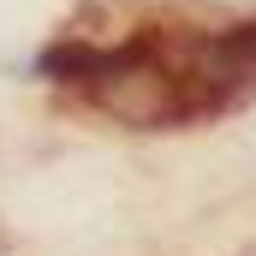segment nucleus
I'll use <instances>...</instances> for the list:
<instances>
[{
  "label": "nucleus",
  "mask_w": 256,
  "mask_h": 256,
  "mask_svg": "<svg viewBox=\"0 0 256 256\" xmlns=\"http://www.w3.org/2000/svg\"><path fill=\"white\" fill-rule=\"evenodd\" d=\"M250 256H256V250H250Z\"/></svg>",
  "instance_id": "f03ea898"
},
{
  "label": "nucleus",
  "mask_w": 256,
  "mask_h": 256,
  "mask_svg": "<svg viewBox=\"0 0 256 256\" xmlns=\"http://www.w3.org/2000/svg\"><path fill=\"white\" fill-rule=\"evenodd\" d=\"M202 78H238V84H256V18L214 36L202 48Z\"/></svg>",
  "instance_id": "f257e3e1"
}]
</instances>
